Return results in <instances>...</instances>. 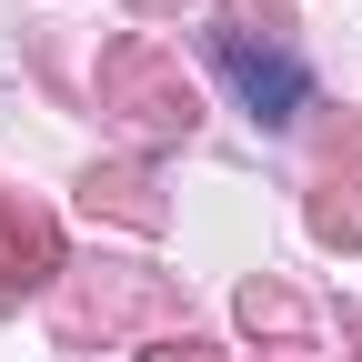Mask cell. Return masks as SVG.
Listing matches in <instances>:
<instances>
[{
    "instance_id": "obj_1",
    "label": "cell",
    "mask_w": 362,
    "mask_h": 362,
    "mask_svg": "<svg viewBox=\"0 0 362 362\" xmlns=\"http://www.w3.org/2000/svg\"><path fill=\"white\" fill-rule=\"evenodd\" d=\"M232 71H242V90H252V101H262L272 121H282V111L302 101V81H292V61H252V51H232Z\"/></svg>"
}]
</instances>
